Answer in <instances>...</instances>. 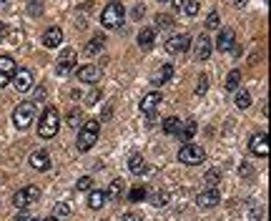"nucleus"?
<instances>
[{"label":"nucleus","mask_w":271,"mask_h":221,"mask_svg":"<svg viewBox=\"0 0 271 221\" xmlns=\"http://www.w3.org/2000/svg\"><path fill=\"white\" fill-rule=\"evenodd\" d=\"M58 128H61V113H58V108L48 106L38 121V133H41V138H53L58 133Z\"/></svg>","instance_id":"1"},{"label":"nucleus","mask_w":271,"mask_h":221,"mask_svg":"<svg viewBox=\"0 0 271 221\" xmlns=\"http://www.w3.org/2000/svg\"><path fill=\"white\" fill-rule=\"evenodd\" d=\"M98 133H101V123H98V121H86V123L78 128V141H76L78 151L83 153V151L93 148L96 141H98Z\"/></svg>","instance_id":"2"},{"label":"nucleus","mask_w":271,"mask_h":221,"mask_svg":"<svg viewBox=\"0 0 271 221\" xmlns=\"http://www.w3.org/2000/svg\"><path fill=\"white\" fill-rule=\"evenodd\" d=\"M33 118H36V103H33V101H23V103L16 106V111H13V123H16V128H21V131L31 128Z\"/></svg>","instance_id":"3"},{"label":"nucleus","mask_w":271,"mask_h":221,"mask_svg":"<svg viewBox=\"0 0 271 221\" xmlns=\"http://www.w3.org/2000/svg\"><path fill=\"white\" fill-rule=\"evenodd\" d=\"M123 18H126V11H123V6L121 3H108L106 8H103V13H101V23H103V28H118V26H123Z\"/></svg>","instance_id":"4"},{"label":"nucleus","mask_w":271,"mask_h":221,"mask_svg":"<svg viewBox=\"0 0 271 221\" xmlns=\"http://www.w3.org/2000/svg\"><path fill=\"white\" fill-rule=\"evenodd\" d=\"M203 158H206V151L201 146H196V143H183L178 148V161L186 163V166H198Z\"/></svg>","instance_id":"5"},{"label":"nucleus","mask_w":271,"mask_h":221,"mask_svg":"<svg viewBox=\"0 0 271 221\" xmlns=\"http://www.w3.org/2000/svg\"><path fill=\"white\" fill-rule=\"evenodd\" d=\"M38 198H41V188H38V186H26V188H21V191L13 196V206L23 211V208H28V206H31L33 201H38Z\"/></svg>","instance_id":"6"},{"label":"nucleus","mask_w":271,"mask_h":221,"mask_svg":"<svg viewBox=\"0 0 271 221\" xmlns=\"http://www.w3.org/2000/svg\"><path fill=\"white\" fill-rule=\"evenodd\" d=\"M11 83H13V88H16L18 93H28V91L33 88V73H31L28 68H16Z\"/></svg>","instance_id":"7"},{"label":"nucleus","mask_w":271,"mask_h":221,"mask_svg":"<svg viewBox=\"0 0 271 221\" xmlns=\"http://www.w3.org/2000/svg\"><path fill=\"white\" fill-rule=\"evenodd\" d=\"M248 151H251L253 156H258V158H266V156H268V136H266V131H258V133L251 136Z\"/></svg>","instance_id":"8"},{"label":"nucleus","mask_w":271,"mask_h":221,"mask_svg":"<svg viewBox=\"0 0 271 221\" xmlns=\"http://www.w3.org/2000/svg\"><path fill=\"white\" fill-rule=\"evenodd\" d=\"M188 46H191V38H188L186 33H178V36H171V38L166 41V51H168L171 56H178V53H186V51H188Z\"/></svg>","instance_id":"9"},{"label":"nucleus","mask_w":271,"mask_h":221,"mask_svg":"<svg viewBox=\"0 0 271 221\" xmlns=\"http://www.w3.org/2000/svg\"><path fill=\"white\" fill-rule=\"evenodd\" d=\"M16 73V61L11 56H0V88H6Z\"/></svg>","instance_id":"10"},{"label":"nucleus","mask_w":271,"mask_h":221,"mask_svg":"<svg viewBox=\"0 0 271 221\" xmlns=\"http://www.w3.org/2000/svg\"><path fill=\"white\" fill-rule=\"evenodd\" d=\"M76 76H78V81H83V83H98L101 68L93 66V63H88V66H76Z\"/></svg>","instance_id":"11"},{"label":"nucleus","mask_w":271,"mask_h":221,"mask_svg":"<svg viewBox=\"0 0 271 221\" xmlns=\"http://www.w3.org/2000/svg\"><path fill=\"white\" fill-rule=\"evenodd\" d=\"M158 106H161V93H158V91H151V93H146V96L141 98V111H143V116H148V118L158 111Z\"/></svg>","instance_id":"12"},{"label":"nucleus","mask_w":271,"mask_h":221,"mask_svg":"<svg viewBox=\"0 0 271 221\" xmlns=\"http://www.w3.org/2000/svg\"><path fill=\"white\" fill-rule=\"evenodd\" d=\"M218 201H221L218 188H206V191H201V193L196 196L198 208H213V206H218Z\"/></svg>","instance_id":"13"},{"label":"nucleus","mask_w":271,"mask_h":221,"mask_svg":"<svg viewBox=\"0 0 271 221\" xmlns=\"http://www.w3.org/2000/svg\"><path fill=\"white\" fill-rule=\"evenodd\" d=\"M216 48H218V51H233V48H236V33H233V28H223V31H218Z\"/></svg>","instance_id":"14"},{"label":"nucleus","mask_w":271,"mask_h":221,"mask_svg":"<svg viewBox=\"0 0 271 221\" xmlns=\"http://www.w3.org/2000/svg\"><path fill=\"white\" fill-rule=\"evenodd\" d=\"M63 31L61 28H48L46 33H43V46H48V48H58V46H63Z\"/></svg>","instance_id":"15"},{"label":"nucleus","mask_w":271,"mask_h":221,"mask_svg":"<svg viewBox=\"0 0 271 221\" xmlns=\"http://www.w3.org/2000/svg\"><path fill=\"white\" fill-rule=\"evenodd\" d=\"M31 166L36 168V171H48L51 168V156H48V151H33L31 153Z\"/></svg>","instance_id":"16"},{"label":"nucleus","mask_w":271,"mask_h":221,"mask_svg":"<svg viewBox=\"0 0 271 221\" xmlns=\"http://www.w3.org/2000/svg\"><path fill=\"white\" fill-rule=\"evenodd\" d=\"M128 171H131L133 176H143V173H148V163H146V158H143L141 153H133V156L128 158Z\"/></svg>","instance_id":"17"},{"label":"nucleus","mask_w":271,"mask_h":221,"mask_svg":"<svg viewBox=\"0 0 271 221\" xmlns=\"http://www.w3.org/2000/svg\"><path fill=\"white\" fill-rule=\"evenodd\" d=\"M153 43H156V31H153V28L138 31V48H141V51H151Z\"/></svg>","instance_id":"18"},{"label":"nucleus","mask_w":271,"mask_h":221,"mask_svg":"<svg viewBox=\"0 0 271 221\" xmlns=\"http://www.w3.org/2000/svg\"><path fill=\"white\" fill-rule=\"evenodd\" d=\"M193 53H196L198 61H208V58H211V41H208V36H198Z\"/></svg>","instance_id":"19"},{"label":"nucleus","mask_w":271,"mask_h":221,"mask_svg":"<svg viewBox=\"0 0 271 221\" xmlns=\"http://www.w3.org/2000/svg\"><path fill=\"white\" fill-rule=\"evenodd\" d=\"M103 48H106V38H103V36H96V38H91V41L86 43L83 53H86V56H96V53H101Z\"/></svg>","instance_id":"20"},{"label":"nucleus","mask_w":271,"mask_h":221,"mask_svg":"<svg viewBox=\"0 0 271 221\" xmlns=\"http://www.w3.org/2000/svg\"><path fill=\"white\" fill-rule=\"evenodd\" d=\"M76 63H78V51L63 48V51H61V58H58V66H71V68H76Z\"/></svg>","instance_id":"21"},{"label":"nucleus","mask_w":271,"mask_h":221,"mask_svg":"<svg viewBox=\"0 0 271 221\" xmlns=\"http://www.w3.org/2000/svg\"><path fill=\"white\" fill-rule=\"evenodd\" d=\"M106 198H108V196H106V191H101V188H93V191H91V196H88V206L98 211V208H103Z\"/></svg>","instance_id":"22"},{"label":"nucleus","mask_w":271,"mask_h":221,"mask_svg":"<svg viewBox=\"0 0 271 221\" xmlns=\"http://www.w3.org/2000/svg\"><path fill=\"white\" fill-rule=\"evenodd\" d=\"M171 76H173V66H171V63L161 66V71H158V73L153 76V86H163V83H166V81H168Z\"/></svg>","instance_id":"23"},{"label":"nucleus","mask_w":271,"mask_h":221,"mask_svg":"<svg viewBox=\"0 0 271 221\" xmlns=\"http://www.w3.org/2000/svg\"><path fill=\"white\" fill-rule=\"evenodd\" d=\"M178 131H181V121H178L176 116H168V118H163V133L173 136V133H178Z\"/></svg>","instance_id":"24"},{"label":"nucleus","mask_w":271,"mask_h":221,"mask_svg":"<svg viewBox=\"0 0 271 221\" xmlns=\"http://www.w3.org/2000/svg\"><path fill=\"white\" fill-rule=\"evenodd\" d=\"M233 103H236V108L246 111V108L251 106V96H248V91H236V96H233Z\"/></svg>","instance_id":"25"},{"label":"nucleus","mask_w":271,"mask_h":221,"mask_svg":"<svg viewBox=\"0 0 271 221\" xmlns=\"http://www.w3.org/2000/svg\"><path fill=\"white\" fill-rule=\"evenodd\" d=\"M68 126L71 128H81L83 126V111L81 108H71L68 111Z\"/></svg>","instance_id":"26"},{"label":"nucleus","mask_w":271,"mask_h":221,"mask_svg":"<svg viewBox=\"0 0 271 221\" xmlns=\"http://www.w3.org/2000/svg\"><path fill=\"white\" fill-rule=\"evenodd\" d=\"M196 131H198V126H196V121H188L186 126H181V131H178V133H181V138H183L186 143H191V138L196 136Z\"/></svg>","instance_id":"27"},{"label":"nucleus","mask_w":271,"mask_h":221,"mask_svg":"<svg viewBox=\"0 0 271 221\" xmlns=\"http://www.w3.org/2000/svg\"><path fill=\"white\" fill-rule=\"evenodd\" d=\"M123 188H126L123 178H113V181H111V186H108V193H106V196H111V198H118V196L123 193Z\"/></svg>","instance_id":"28"},{"label":"nucleus","mask_w":271,"mask_h":221,"mask_svg":"<svg viewBox=\"0 0 271 221\" xmlns=\"http://www.w3.org/2000/svg\"><path fill=\"white\" fill-rule=\"evenodd\" d=\"M128 198L136 203V201H143V198H148V188L146 186H133L131 188V193H128Z\"/></svg>","instance_id":"29"},{"label":"nucleus","mask_w":271,"mask_h":221,"mask_svg":"<svg viewBox=\"0 0 271 221\" xmlns=\"http://www.w3.org/2000/svg\"><path fill=\"white\" fill-rule=\"evenodd\" d=\"M238 83H241V71H231L226 78V91H236Z\"/></svg>","instance_id":"30"},{"label":"nucleus","mask_w":271,"mask_h":221,"mask_svg":"<svg viewBox=\"0 0 271 221\" xmlns=\"http://www.w3.org/2000/svg\"><path fill=\"white\" fill-rule=\"evenodd\" d=\"M218 181H221V171H218V168L206 171V183H208V188H216V186H218Z\"/></svg>","instance_id":"31"},{"label":"nucleus","mask_w":271,"mask_h":221,"mask_svg":"<svg viewBox=\"0 0 271 221\" xmlns=\"http://www.w3.org/2000/svg\"><path fill=\"white\" fill-rule=\"evenodd\" d=\"M53 213H56V218H66V216H71V206L66 201H61L53 206Z\"/></svg>","instance_id":"32"},{"label":"nucleus","mask_w":271,"mask_h":221,"mask_svg":"<svg viewBox=\"0 0 271 221\" xmlns=\"http://www.w3.org/2000/svg\"><path fill=\"white\" fill-rule=\"evenodd\" d=\"M218 23H221L218 11H211V13H208V18H206V28H208V31H216V28H218Z\"/></svg>","instance_id":"33"},{"label":"nucleus","mask_w":271,"mask_h":221,"mask_svg":"<svg viewBox=\"0 0 271 221\" xmlns=\"http://www.w3.org/2000/svg\"><path fill=\"white\" fill-rule=\"evenodd\" d=\"M151 203H153V206H166V203H168V193H166V191L151 193Z\"/></svg>","instance_id":"34"},{"label":"nucleus","mask_w":271,"mask_h":221,"mask_svg":"<svg viewBox=\"0 0 271 221\" xmlns=\"http://www.w3.org/2000/svg\"><path fill=\"white\" fill-rule=\"evenodd\" d=\"M76 188H78V191H91V188H93V178H91V176H83V178H78Z\"/></svg>","instance_id":"35"},{"label":"nucleus","mask_w":271,"mask_h":221,"mask_svg":"<svg viewBox=\"0 0 271 221\" xmlns=\"http://www.w3.org/2000/svg\"><path fill=\"white\" fill-rule=\"evenodd\" d=\"M156 26L158 28H171L173 26V18L171 16H156Z\"/></svg>","instance_id":"36"},{"label":"nucleus","mask_w":271,"mask_h":221,"mask_svg":"<svg viewBox=\"0 0 271 221\" xmlns=\"http://www.w3.org/2000/svg\"><path fill=\"white\" fill-rule=\"evenodd\" d=\"M28 11H31V16H41L43 13V3H41V0H31Z\"/></svg>","instance_id":"37"},{"label":"nucleus","mask_w":271,"mask_h":221,"mask_svg":"<svg viewBox=\"0 0 271 221\" xmlns=\"http://www.w3.org/2000/svg\"><path fill=\"white\" fill-rule=\"evenodd\" d=\"M183 13H186V16H196V13H198V0H191V3H183Z\"/></svg>","instance_id":"38"},{"label":"nucleus","mask_w":271,"mask_h":221,"mask_svg":"<svg viewBox=\"0 0 271 221\" xmlns=\"http://www.w3.org/2000/svg\"><path fill=\"white\" fill-rule=\"evenodd\" d=\"M206 88H208V76L203 73V76L198 78V86H196V93L201 96V93H206Z\"/></svg>","instance_id":"39"},{"label":"nucleus","mask_w":271,"mask_h":221,"mask_svg":"<svg viewBox=\"0 0 271 221\" xmlns=\"http://www.w3.org/2000/svg\"><path fill=\"white\" fill-rule=\"evenodd\" d=\"M143 16H146V8H143V6H136V8L131 11V18H133V21H141Z\"/></svg>","instance_id":"40"},{"label":"nucleus","mask_w":271,"mask_h":221,"mask_svg":"<svg viewBox=\"0 0 271 221\" xmlns=\"http://www.w3.org/2000/svg\"><path fill=\"white\" fill-rule=\"evenodd\" d=\"M71 71H76V68H71V66H56V73H58L61 78H66V76H71Z\"/></svg>","instance_id":"41"},{"label":"nucleus","mask_w":271,"mask_h":221,"mask_svg":"<svg viewBox=\"0 0 271 221\" xmlns=\"http://www.w3.org/2000/svg\"><path fill=\"white\" fill-rule=\"evenodd\" d=\"M123 221H141V213H136V211H128V213H123Z\"/></svg>","instance_id":"42"},{"label":"nucleus","mask_w":271,"mask_h":221,"mask_svg":"<svg viewBox=\"0 0 271 221\" xmlns=\"http://www.w3.org/2000/svg\"><path fill=\"white\" fill-rule=\"evenodd\" d=\"M43 98H46V88H38L36 91V101H43Z\"/></svg>","instance_id":"43"},{"label":"nucleus","mask_w":271,"mask_h":221,"mask_svg":"<svg viewBox=\"0 0 271 221\" xmlns=\"http://www.w3.org/2000/svg\"><path fill=\"white\" fill-rule=\"evenodd\" d=\"M171 6H173L176 11H181V8H183V0H171Z\"/></svg>","instance_id":"44"},{"label":"nucleus","mask_w":271,"mask_h":221,"mask_svg":"<svg viewBox=\"0 0 271 221\" xmlns=\"http://www.w3.org/2000/svg\"><path fill=\"white\" fill-rule=\"evenodd\" d=\"M3 33H6V23L0 21V41H3Z\"/></svg>","instance_id":"45"},{"label":"nucleus","mask_w":271,"mask_h":221,"mask_svg":"<svg viewBox=\"0 0 271 221\" xmlns=\"http://www.w3.org/2000/svg\"><path fill=\"white\" fill-rule=\"evenodd\" d=\"M233 3H236V6H246V0H233Z\"/></svg>","instance_id":"46"},{"label":"nucleus","mask_w":271,"mask_h":221,"mask_svg":"<svg viewBox=\"0 0 271 221\" xmlns=\"http://www.w3.org/2000/svg\"><path fill=\"white\" fill-rule=\"evenodd\" d=\"M46 221H58V218H56V216H51V218H46Z\"/></svg>","instance_id":"47"},{"label":"nucleus","mask_w":271,"mask_h":221,"mask_svg":"<svg viewBox=\"0 0 271 221\" xmlns=\"http://www.w3.org/2000/svg\"><path fill=\"white\" fill-rule=\"evenodd\" d=\"M158 3H166V0H158Z\"/></svg>","instance_id":"48"},{"label":"nucleus","mask_w":271,"mask_h":221,"mask_svg":"<svg viewBox=\"0 0 271 221\" xmlns=\"http://www.w3.org/2000/svg\"><path fill=\"white\" fill-rule=\"evenodd\" d=\"M26 221H33V218H26Z\"/></svg>","instance_id":"49"}]
</instances>
